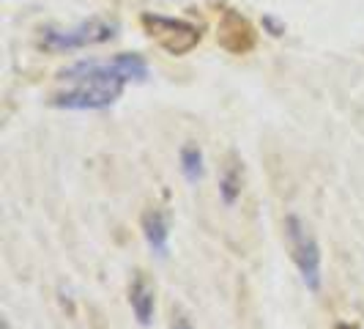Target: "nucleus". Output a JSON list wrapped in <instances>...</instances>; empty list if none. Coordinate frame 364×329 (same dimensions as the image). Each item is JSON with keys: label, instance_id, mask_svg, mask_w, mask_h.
Segmentation results:
<instances>
[{"label": "nucleus", "instance_id": "f257e3e1", "mask_svg": "<svg viewBox=\"0 0 364 329\" xmlns=\"http://www.w3.org/2000/svg\"><path fill=\"white\" fill-rule=\"evenodd\" d=\"M91 77H115L124 83H146L148 63L143 55L121 53L109 61H96V58L77 61V63L58 72V80H63V83H80V80H91Z\"/></svg>", "mask_w": 364, "mask_h": 329}, {"label": "nucleus", "instance_id": "f03ea898", "mask_svg": "<svg viewBox=\"0 0 364 329\" xmlns=\"http://www.w3.org/2000/svg\"><path fill=\"white\" fill-rule=\"evenodd\" d=\"M118 36V22L115 19L93 17L85 22H77L74 28H44L41 31V47L53 53H72L85 50L93 44H105Z\"/></svg>", "mask_w": 364, "mask_h": 329}, {"label": "nucleus", "instance_id": "7ed1b4c3", "mask_svg": "<svg viewBox=\"0 0 364 329\" xmlns=\"http://www.w3.org/2000/svg\"><path fill=\"white\" fill-rule=\"evenodd\" d=\"M282 231H285V244L291 250L293 263H296V269L301 274V283L310 291H321V286H323V266H321V247H318L315 236L304 228V222L296 214L285 217Z\"/></svg>", "mask_w": 364, "mask_h": 329}, {"label": "nucleus", "instance_id": "20e7f679", "mask_svg": "<svg viewBox=\"0 0 364 329\" xmlns=\"http://www.w3.org/2000/svg\"><path fill=\"white\" fill-rule=\"evenodd\" d=\"M124 80L115 77H91V80H80L72 83V88L55 93L50 99L53 108L60 110H105L112 108L121 93H124Z\"/></svg>", "mask_w": 364, "mask_h": 329}, {"label": "nucleus", "instance_id": "39448f33", "mask_svg": "<svg viewBox=\"0 0 364 329\" xmlns=\"http://www.w3.org/2000/svg\"><path fill=\"white\" fill-rule=\"evenodd\" d=\"M143 28H146L148 36L170 55H186L200 44V28L192 22H183V19L143 14Z\"/></svg>", "mask_w": 364, "mask_h": 329}, {"label": "nucleus", "instance_id": "423d86ee", "mask_svg": "<svg viewBox=\"0 0 364 329\" xmlns=\"http://www.w3.org/2000/svg\"><path fill=\"white\" fill-rule=\"evenodd\" d=\"M219 44L233 55H244L255 47V31L247 19L236 11H225V17L219 19Z\"/></svg>", "mask_w": 364, "mask_h": 329}, {"label": "nucleus", "instance_id": "0eeeda50", "mask_svg": "<svg viewBox=\"0 0 364 329\" xmlns=\"http://www.w3.org/2000/svg\"><path fill=\"white\" fill-rule=\"evenodd\" d=\"M129 305H132V313L137 318L140 327H148L154 321V310H156V291L151 286L143 272H134L132 283H129Z\"/></svg>", "mask_w": 364, "mask_h": 329}, {"label": "nucleus", "instance_id": "6e6552de", "mask_svg": "<svg viewBox=\"0 0 364 329\" xmlns=\"http://www.w3.org/2000/svg\"><path fill=\"white\" fill-rule=\"evenodd\" d=\"M143 236H146V244L151 247V253L159 258H167L170 253V222H167V214L159 212V209H148L143 219Z\"/></svg>", "mask_w": 364, "mask_h": 329}, {"label": "nucleus", "instance_id": "1a4fd4ad", "mask_svg": "<svg viewBox=\"0 0 364 329\" xmlns=\"http://www.w3.org/2000/svg\"><path fill=\"white\" fill-rule=\"evenodd\" d=\"M244 189V164L236 154H228V160L219 170V198L225 206H236Z\"/></svg>", "mask_w": 364, "mask_h": 329}, {"label": "nucleus", "instance_id": "9d476101", "mask_svg": "<svg viewBox=\"0 0 364 329\" xmlns=\"http://www.w3.org/2000/svg\"><path fill=\"white\" fill-rule=\"evenodd\" d=\"M181 173L189 184H198L205 173L203 167V148L198 143H186L181 148Z\"/></svg>", "mask_w": 364, "mask_h": 329}, {"label": "nucleus", "instance_id": "9b49d317", "mask_svg": "<svg viewBox=\"0 0 364 329\" xmlns=\"http://www.w3.org/2000/svg\"><path fill=\"white\" fill-rule=\"evenodd\" d=\"M170 329H192V324H189V318H186V315L176 313V315H173V324H170Z\"/></svg>", "mask_w": 364, "mask_h": 329}, {"label": "nucleus", "instance_id": "f8f14e48", "mask_svg": "<svg viewBox=\"0 0 364 329\" xmlns=\"http://www.w3.org/2000/svg\"><path fill=\"white\" fill-rule=\"evenodd\" d=\"M337 329H359V327H350V324H340Z\"/></svg>", "mask_w": 364, "mask_h": 329}]
</instances>
